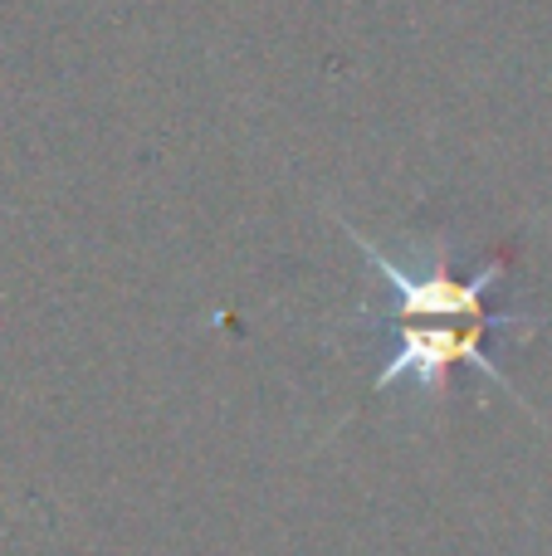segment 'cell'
I'll return each mask as SVG.
<instances>
[{"instance_id": "1", "label": "cell", "mask_w": 552, "mask_h": 556, "mask_svg": "<svg viewBox=\"0 0 552 556\" xmlns=\"http://www.w3.org/2000/svg\"><path fill=\"white\" fill-rule=\"evenodd\" d=\"M381 332L391 337V352L377 371V391L391 386H421V391H446L455 366H475L494 386L514 391L504 371L485 356V337L494 327H514L518 313H494V317H372Z\"/></svg>"}]
</instances>
